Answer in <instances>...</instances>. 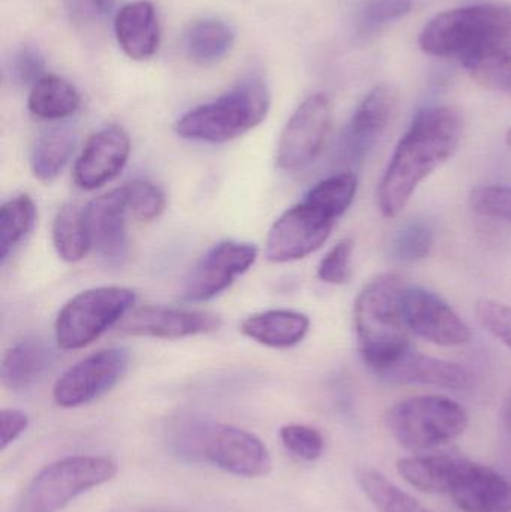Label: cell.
I'll use <instances>...</instances> for the list:
<instances>
[{
    "mask_svg": "<svg viewBox=\"0 0 511 512\" xmlns=\"http://www.w3.org/2000/svg\"><path fill=\"white\" fill-rule=\"evenodd\" d=\"M419 45L471 75L511 68V6L477 3L441 12L423 27Z\"/></svg>",
    "mask_w": 511,
    "mask_h": 512,
    "instance_id": "cell-2",
    "label": "cell"
},
{
    "mask_svg": "<svg viewBox=\"0 0 511 512\" xmlns=\"http://www.w3.org/2000/svg\"><path fill=\"white\" fill-rule=\"evenodd\" d=\"M117 465L108 457L71 456L42 468L12 512H59L75 498L113 480Z\"/></svg>",
    "mask_w": 511,
    "mask_h": 512,
    "instance_id": "cell-6",
    "label": "cell"
},
{
    "mask_svg": "<svg viewBox=\"0 0 511 512\" xmlns=\"http://www.w3.org/2000/svg\"><path fill=\"white\" fill-rule=\"evenodd\" d=\"M221 325L218 315L203 310L144 306L132 309L120 322V330L132 336L176 340L215 333Z\"/></svg>",
    "mask_w": 511,
    "mask_h": 512,
    "instance_id": "cell-15",
    "label": "cell"
},
{
    "mask_svg": "<svg viewBox=\"0 0 511 512\" xmlns=\"http://www.w3.org/2000/svg\"><path fill=\"white\" fill-rule=\"evenodd\" d=\"M236 41L230 24L216 18H204L191 24L185 33V51L198 65H213L224 59Z\"/></svg>",
    "mask_w": 511,
    "mask_h": 512,
    "instance_id": "cell-24",
    "label": "cell"
},
{
    "mask_svg": "<svg viewBox=\"0 0 511 512\" xmlns=\"http://www.w3.org/2000/svg\"><path fill=\"white\" fill-rule=\"evenodd\" d=\"M387 429L413 453L444 447L464 435L470 418L455 400L438 394L402 400L389 409Z\"/></svg>",
    "mask_w": 511,
    "mask_h": 512,
    "instance_id": "cell-5",
    "label": "cell"
},
{
    "mask_svg": "<svg viewBox=\"0 0 511 512\" xmlns=\"http://www.w3.org/2000/svg\"><path fill=\"white\" fill-rule=\"evenodd\" d=\"M333 107L324 93L306 98L294 111L279 138L276 165L297 171L308 167L323 152L332 129Z\"/></svg>",
    "mask_w": 511,
    "mask_h": 512,
    "instance_id": "cell-8",
    "label": "cell"
},
{
    "mask_svg": "<svg viewBox=\"0 0 511 512\" xmlns=\"http://www.w3.org/2000/svg\"><path fill=\"white\" fill-rule=\"evenodd\" d=\"M404 289L396 274H381L360 291L354 303L360 354L374 375L411 349L402 309Z\"/></svg>",
    "mask_w": 511,
    "mask_h": 512,
    "instance_id": "cell-3",
    "label": "cell"
},
{
    "mask_svg": "<svg viewBox=\"0 0 511 512\" xmlns=\"http://www.w3.org/2000/svg\"><path fill=\"white\" fill-rule=\"evenodd\" d=\"M434 231L423 221H408L393 234V258L402 262H417L428 258L434 248Z\"/></svg>",
    "mask_w": 511,
    "mask_h": 512,
    "instance_id": "cell-30",
    "label": "cell"
},
{
    "mask_svg": "<svg viewBox=\"0 0 511 512\" xmlns=\"http://www.w3.org/2000/svg\"><path fill=\"white\" fill-rule=\"evenodd\" d=\"M356 481L380 512H432L377 469L369 466L356 469Z\"/></svg>",
    "mask_w": 511,
    "mask_h": 512,
    "instance_id": "cell-27",
    "label": "cell"
},
{
    "mask_svg": "<svg viewBox=\"0 0 511 512\" xmlns=\"http://www.w3.org/2000/svg\"><path fill=\"white\" fill-rule=\"evenodd\" d=\"M357 186V177L345 171L318 182L314 188L309 189L305 200L320 207L338 221L353 204Z\"/></svg>",
    "mask_w": 511,
    "mask_h": 512,
    "instance_id": "cell-29",
    "label": "cell"
},
{
    "mask_svg": "<svg viewBox=\"0 0 511 512\" xmlns=\"http://www.w3.org/2000/svg\"><path fill=\"white\" fill-rule=\"evenodd\" d=\"M389 384L431 385L447 390H465L471 387L470 372L452 361L429 357L408 349L398 360L375 373Z\"/></svg>",
    "mask_w": 511,
    "mask_h": 512,
    "instance_id": "cell-19",
    "label": "cell"
},
{
    "mask_svg": "<svg viewBox=\"0 0 511 512\" xmlns=\"http://www.w3.org/2000/svg\"><path fill=\"white\" fill-rule=\"evenodd\" d=\"M411 8V0H369L360 11L357 32L363 38L375 35L393 21L410 14Z\"/></svg>",
    "mask_w": 511,
    "mask_h": 512,
    "instance_id": "cell-32",
    "label": "cell"
},
{
    "mask_svg": "<svg viewBox=\"0 0 511 512\" xmlns=\"http://www.w3.org/2000/svg\"><path fill=\"white\" fill-rule=\"evenodd\" d=\"M11 74L15 83L30 86L45 77V59L41 51L33 45H24L14 54L11 63Z\"/></svg>",
    "mask_w": 511,
    "mask_h": 512,
    "instance_id": "cell-37",
    "label": "cell"
},
{
    "mask_svg": "<svg viewBox=\"0 0 511 512\" xmlns=\"http://www.w3.org/2000/svg\"><path fill=\"white\" fill-rule=\"evenodd\" d=\"M336 219L308 200L300 201L276 219L266 242V256L276 264L299 261L323 248Z\"/></svg>",
    "mask_w": 511,
    "mask_h": 512,
    "instance_id": "cell-9",
    "label": "cell"
},
{
    "mask_svg": "<svg viewBox=\"0 0 511 512\" xmlns=\"http://www.w3.org/2000/svg\"><path fill=\"white\" fill-rule=\"evenodd\" d=\"M131 140L119 126H108L93 134L75 162L74 182L84 191L107 185L125 168Z\"/></svg>",
    "mask_w": 511,
    "mask_h": 512,
    "instance_id": "cell-16",
    "label": "cell"
},
{
    "mask_svg": "<svg viewBox=\"0 0 511 512\" xmlns=\"http://www.w3.org/2000/svg\"><path fill=\"white\" fill-rule=\"evenodd\" d=\"M114 32L129 59L147 60L155 56L161 38L155 6L147 0L123 6L114 20Z\"/></svg>",
    "mask_w": 511,
    "mask_h": 512,
    "instance_id": "cell-20",
    "label": "cell"
},
{
    "mask_svg": "<svg viewBox=\"0 0 511 512\" xmlns=\"http://www.w3.org/2000/svg\"><path fill=\"white\" fill-rule=\"evenodd\" d=\"M405 322L411 333L438 346H462L471 342V330L440 295L420 286L402 294Z\"/></svg>",
    "mask_w": 511,
    "mask_h": 512,
    "instance_id": "cell-13",
    "label": "cell"
},
{
    "mask_svg": "<svg viewBox=\"0 0 511 512\" xmlns=\"http://www.w3.org/2000/svg\"><path fill=\"white\" fill-rule=\"evenodd\" d=\"M116 0H65V9L75 24H92L110 17Z\"/></svg>",
    "mask_w": 511,
    "mask_h": 512,
    "instance_id": "cell-38",
    "label": "cell"
},
{
    "mask_svg": "<svg viewBox=\"0 0 511 512\" xmlns=\"http://www.w3.org/2000/svg\"><path fill=\"white\" fill-rule=\"evenodd\" d=\"M354 243L351 239L336 243L318 265L317 276L321 282L330 285H345L353 276L351 256H353Z\"/></svg>",
    "mask_w": 511,
    "mask_h": 512,
    "instance_id": "cell-35",
    "label": "cell"
},
{
    "mask_svg": "<svg viewBox=\"0 0 511 512\" xmlns=\"http://www.w3.org/2000/svg\"><path fill=\"white\" fill-rule=\"evenodd\" d=\"M51 239L57 255L66 262H78L86 258L92 249L84 210L74 204H66L57 212L51 227Z\"/></svg>",
    "mask_w": 511,
    "mask_h": 512,
    "instance_id": "cell-26",
    "label": "cell"
},
{
    "mask_svg": "<svg viewBox=\"0 0 511 512\" xmlns=\"http://www.w3.org/2000/svg\"><path fill=\"white\" fill-rule=\"evenodd\" d=\"M258 249L251 243L228 240L213 246L189 271L182 298L189 303L213 300L233 285L257 261Z\"/></svg>",
    "mask_w": 511,
    "mask_h": 512,
    "instance_id": "cell-12",
    "label": "cell"
},
{
    "mask_svg": "<svg viewBox=\"0 0 511 512\" xmlns=\"http://www.w3.org/2000/svg\"><path fill=\"white\" fill-rule=\"evenodd\" d=\"M203 462L242 478L266 477L272 457L254 433L227 424L209 423L203 439Z\"/></svg>",
    "mask_w": 511,
    "mask_h": 512,
    "instance_id": "cell-11",
    "label": "cell"
},
{
    "mask_svg": "<svg viewBox=\"0 0 511 512\" xmlns=\"http://www.w3.org/2000/svg\"><path fill=\"white\" fill-rule=\"evenodd\" d=\"M398 111V95L387 84L375 86L360 102L342 135V149L363 159L386 134Z\"/></svg>",
    "mask_w": 511,
    "mask_h": 512,
    "instance_id": "cell-18",
    "label": "cell"
},
{
    "mask_svg": "<svg viewBox=\"0 0 511 512\" xmlns=\"http://www.w3.org/2000/svg\"><path fill=\"white\" fill-rule=\"evenodd\" d=\"M80 104L77 89L57 75H45L33 84L27 99L30 113L44 120H62L74 116Z\"/></svg>",
    "mask_w": 511,
    "mask_h": 512,
    "instance_id": "cell-23",
    "label": "cell"
},
{
    "mask_svg": "<svg viewBox=\"0 0 511 512\" xmlns=\"http://www.w3.org/2000/svg\"><path fill=\"white\" fill-rule=\"evenodd\" d=\"M279 438L287 451L305 462L320 459L326 448L323 433L305 424H287L279 432Z\"/></svg>",
    "mask_w": 511,
    "mask_h": 512,
    "instance_id": "cell-33",
    "label": "cell"
},
{
    "mask_svg": "<svg viewBox=\"0 0 511 512\" xmlns=\"http://www.w3.org/2000/svg\"><path fill=\"white\" fill-rule=\"evenodd\" d=\"M137 295L122 286H99L72 297L57 315L54 333L63 351L86 348L131 312Z\"/></svg>",
    "mask_w": 511,
    "mask_h": 512,
    "instance_id": "cell-7",
    "label": "cell"
},
{
    "mask_svg": "<svg viewBox=\"0 0 511 512\" xmlns=\"http://www.w3.org/2000/svg\"><path fill=\"white\" fill-rule=\"evenodd\" d=\"M270 110V92L261 78L240 81L221 98L183 114L176 132L185 140L227 143L257 128Z\"/></svg>",
    "mask_w": 511,
    "mask_h": 512,
    "instance_id": "cell-4",
    "label": "cell"
},
{
    "mask_svg": "<svg viewBox=\"0 0 511 512\" xmlns=\"http://www.w3.org/2000/svg\"><path fill=\"white\" fill-rule=\"evenodd\" d=\"M36 219V207L32 198L18 195L3 204L0 209V258L2 262L14 252L30 233Z\"/></svg>",
    "mask_w": 511,
    "mask_h": 512,
    "instance_id": "cell-28",
    "label": "cell"
},
{
    "mask_svg": "<svg viewBox=\"0 0 511 512\" xmlns=\"http://www.w3.org/2000/svg\"><path fill=\"white\" fill-rule=\"evenodd\" d=\"M503 423L506 429L511 433V390L509 394H507L506 400H504Z\"/></svg>",
    "mask_w": 511,
    "mask_h": 512,
    "instance_id": "cell-41",
    "label": "cell"
},
{
    "mask_svg": "<svg viewBox=\"0 0 511 512\" xmlns=\"http://www.w3.org/2000/svg\"><path fill=\"white\" fill-rule=\"evenodd\" d=\"M75 149V137L65 129H51L36 140L30 155L33 176L51 183L62 174Z\"/></svg>",
    "mask_w": 511,
    "mask_h": 512,
    "instance_id": "cell-25",
    "label": "cell"
},
{
    "mask_svg": "<svg viewBox=\"0 0 511 512\" xmlns=\"http://www.w3.org/2000/svg\"><path fill=\"white\" fill-rule=\"evenodd\" d=\"M311 321L296 310H267L248 316L240 325L243 336L275 349L293 348L309 333Z\"/></svg>",
    "mask_w": 511,
    "mask_h": 512,
    "instance_id": "cell-21",
    "label": "cell"
},
{
    "mask_svg": "<svg viewBox=\"0 0 511 512\" xmlns=\"http://www.w3.org/2000/svg\"><path fill=\"white\" fill-rule=\"evenodd\" d=\"M473 78L477 83L485 86L486 89L506 93V95L511 96V68L480 72V74L473 75Z\"/></svg>",
    "mask_w": 511,
    "mask_h": 512,
    "instance_id": "cell-40",
    "label": "cell"
},
{
    "mask_svg": "<svg viewBox=\"0 0 511 512\" xmlns=\"http://www.w3.org/2000/svg\"><path fill=\"white\" fill-rule=\"evenodd\" d=\"M446 492L464 512H511V483L494 469L455 457Z\"/></svg>",
    "mask_w": 511,
    "mask_h": 512,
    "instance_id": "cell-14",
    "label": "cell"
},
{
    "mask_svg": "<svg viewBox=\"0 0 511 512\" xmlns=\"http://www.w3.org/2000/svg\"><path fill=\"white\" fill-rule=\"evenodd\" d=\"M53 351L42 340L29 337L6 351L2 361V384L11 391H26L44 378L53 366Z\"/></svg>",
    "mask_w": 511,
    "mask_h": 512,
    "instance_id": "cell-22",
    "label": "cell"
},
{
    "mask_svg": "<svg viewBox=\"0 0 511 512\" xmlns=\"http://www.w3.org/2000/svg\"><path fill=\"white\" fill-rule=\"evenodd\" d=\"M129 215L125 189L99 195L84 209L92 249L108 264L119 265L128 256L126 216Z\"/></svg>",
    "mask_w": 511,
    "mask_h": 512,
    "instance_id": "cell-17",
    "label": "cell"
},
{
    "mask_svg": "<svg viewBox=\"0 0 511 512\" xmlns=\"http://www.w3.org/2000/svg\"><path fill=\"white\" fill-rule=\"evenodd\" d=\"M470 207L482 218L511 224V186H477L471 191Z\"/></svg>",
    "mask_w": 511,
    "mask_h": 512,
    "instance_id": "cell-34",
    "label": "cell"
},
{
    "mask_svg": "<svg viewBox=\"0 0 511 512\" xmlns=\"http://www.w3.org/2000/svg\"><path fill=\"white\" fill-rule=\"evenodd\" d=\"M129 354L123 348H107L69 367L53 388L60 408H78L113 390L125 376Z\"/></svg>",
    "mask_w": 511,
    "mask_h": 512,
    "instance_id": "cell-10",
    "label": "cell"
},
{
    "mask_svg": "<svg viewBox=\"0 0 511 512\" xmlns=\"http://www.w3.org/2000/svg\"><path fill=\"white\" fill-rule=\"evenodd\" d=\"M462 134L464 116L456 107H428L416 114L378 185V209L384 218H396L417 188L458 152Z\"/></svg>",
    "mask_w": 511,
    "mask_h": 512,
    "instance_id": "cell-1",
    "label": "cell"
},
{
    "mask_svg": "<svg viewBox=\"0 0 511 512\" xmlns=\"http://www.w3.org/2000/svg\"><path fill=\"white\" fill-rule=\"evenodd\" d=\"M506 144H507V147H509V149L511 150V129H509V132H507Z\"/></svg>",
    "mask_w": 511,
    "mask_h": 512,
    "instance_id": "cell-42",
    "label": "cell"
},
{
    "mask_svg": "<svg viewBox=\"0 0 511 512\" xmlns=\"http://www.w3.org/2000/svg\"><path fill=\"white\" fill-rule=\"evenodd\" d=\"M29 427V417L20 409H3L0 412V451L11 447Z\"/></svg>",
    "mask_w": 511,
    "mask_h": 512,
    "instance_id": "cell-39",
    "label": "cell"
},
{
    "mask_svg": "<svg viewBox=\"0 0 511 512\" xmlns=\"http://www.w3.org/2000/svg\"><path fill=\"white\" fill-rule=\"evenodd\" d=\"M128 212L140 222H152L164 213L167 198L155 183L147 180H134L123 186Z\"/></svg>",
    "mask_w": 511,
    "mask_h": 512,
    "instance_id": "cell-31",
    "label": "cell"
},
{
    "mask_svg": "<svg viewBox=\"0 0 511 512\" xmlns=\"http://www.w3.org/2000/svg\"><path fill=\"white\" fill-rule=\"evenodd\" d=\"M476 313L483 327L511 351V307L501 301L482 298Z\"/></svg>",
    "mask_w": 511,
    "mask_h": 512,
    "instance_id": "cell-36",
    "label": "cell"
}]
</instances>
